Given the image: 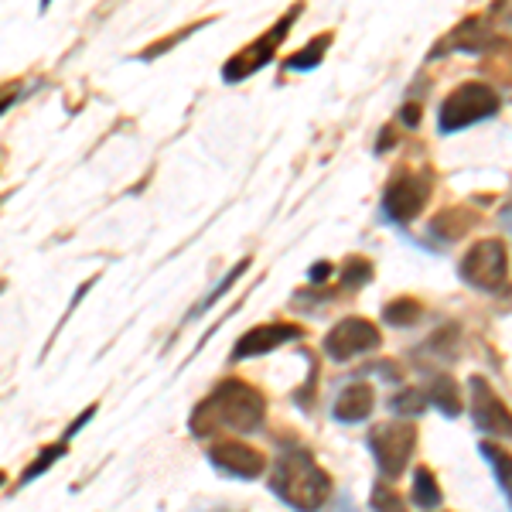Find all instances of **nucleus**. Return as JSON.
<instances>
[{
	"label": "nucleus",
	"instance_id": "nucleus-9",
	"mask_svg": "<svg viewBox=\"0 0 512 512\" xmlns=\"http://www.w3.org/2000/svg\"><path fill=\"white\" fill-rule=\"evenodd\" d=\"M472 414L485 434L512 437V410L495 396V390L485 379H472Z\"/></svg>",
	"mask_w": 512,
	"mask_h": 512
},
{
	"label": "nucleus",
	"instance_id": "nucleus-14",
	"mask_svg": "<svg viewBox=\"0 0 512 512\" xmlns=\"http://www.w3.org/2000/svg\"><path fill=\"white\" fill-rule=\"evenodd\" d=\"M472 226H475V212H468V209H448L431 222V229L441 239H461Z\"/></svg>",
	"mask_w": 512,
	"mask_h": 512
},
{
	"label": "nucleus",
	"instance_id": "nucleus-27",
	"mask_svg": "<svg viewBox=\"0 0 512 512\" xmlns=\"http://www.w3.org/2000/svg\"><path fill=\"white\" fill-rule=\"evenodd\" d=\"M0 485H4V472H0Z\"/></svg>",
	"mask_w": 512,
	"mask_h": 512
},
{
	"label": "nucleus",
	"instance_id": "nucleus-10",
	"mask_svg": "<svg viewBox=\"0 0 512 512\" xmlns=\"http://www.w3.org/2000/svg\"><path fill=\"white\" fill-rule=\"evenodd\" d=\"M209 461L226 475L236 478H260L263 468H267V458L260 451L250 448L243 441H219L209 448Z\"/></svg>",
	"mask_w": 512,
	"mask_h": 512
},
{
	"label": "nucleus",
	"instance_id": "nucleus-1",
	"mask_svg": "<svg viewBox=\"0 0 512 512\" xmlns=\"http://www.w3.org/2000/svg\"><path fill=\"white\" fill-rule=\"evenodd\" d=\"M270 485L297 512H318L328 502V492H332V478L321 472L308 451L280 454L274 475H270Z\"/></svg>",
	"mask_w": 512,
	"mask_h": 512
},
{
	"label": "nucleus",
	"instance_id": "nucleus-22",
	"mask_svg": "<svg viewBox=\"0 0 512 512\" xmlns=\"http://www.w3.org/2000/svg\"><path fill=\"white\" fill-rule=\"evenodd\" d=\"M246 267H250V260H243V263H239V267H233V270H229V277H222V284L216 287V291H212L209 297H205V301H202V304H198V311H195V315H202V311H205V308H212V304H216V301H219V297H222V294H226V291H229V287H233V280H236L239 274H243V270H246Z\"/></svg>",
	"mask_w": 512,
	"mask_h": 512
},
{
	"label": "nucleus",
	"instance_id": "nucleus-3",
	"mask_svg": "<svg viewBox=\"0 0 512 512\" xmlns=\"http://www.w3.org/2000/svg\"><path fill=\"white\" fill-rule=\"evenodd\" d=\"M499 110V96H495L492 86L485 82H465L441 103V130L451 134V130H465L478 120H489Z\"/></svg>",
	"mask_w": 512,
	"mask_h": 512
},
{
	"label": "nucleus",
	"instance_id": "nucleus-7",
	"mask_svg": "<svg viewBox=\"0 0 512 512\" xmlns=\"http://www.w3.org/2000/svg\"><path fill=\"white\" fill-rule=\"evenodd\" d=\"M373 349H379V332H376L373 321H366V318L338 321L325 338V352L332 355L335 362H349L355 355L373 352Z\"/></svg>",
	"mask_w": 512,
	"mask_h": 512
},
{
	"label": "nucleus",
	"instance_id": "nucleus-24",
	"mask_svg": "<svg viewBox=\"0 0 512 512\" xmlns=\"http://www.w3.org/2000/svg\"><path fill=\"white\" fill-rule=\"evenodd\" d=\"M328 274H332V263H315V267H311V280H315V284L328 280Z\"/></svg>",
	"mask_w": 512,
	"mask_h": 512
},
{
	"label": "nucleus",
	"instance_id": "nucleus-13",
	"mask_svg": "<svg viewBox=\"0 0 512 512\" xmlns=\"http://www.w3.org/2000/svg\"><path fill=\"white\" fill-rule=\"evenodd\" d=\"M427 400L431 407L441 410L444 417H458L461 414V393H458V383L451 376H437L431 386H427Z\"/></svg>",
	"mask_w": 512,
	"mask_h": 512
},
{
	"label": "nucleus",
	"instance_id": "nucleus-12",
	"mask_svg": "<svg viewBox=\"0 0 512 512\" xmlns=\"http://www.w3.org/2000/svg\"><path fill=\"white\" fill-rule=\"evenodd\" d=\"M373 403H376L373 386L352 383V386H345V390L338 393V400H335V417H338V420H345V424H359V420H366L369 414H373Z\"/></svg>",
	"mask_w": 512,
	"mask_h": 512
},
{
	"label": "nucleus",
	"instance_id": "nucleus-2",
	"mask_svg": "<svg viewBox=\"0 0 512 512\" xmlns=\"http://www.w3.org/2000/svg\"><path fill=\"white\" fill-rule=\"evenodd\" d=\"M263 417H267V400L253 386L239 383V379H226L195 410L192 427L198 431V427H205V420H212V427H233V431L250 434L263 424Z\"/></svg>",
	"mask_w": 512,
	"mask_h": 512
},
{
	"label": "nucleus",
	"instance_id": "nucleus-6",
	"mask_svg": "<svg viewBox=\"0 0 512 512\" xmlns=\"http://www.w3.org/2000/svg\"><path fill=\"white\" fill-rule=\"evenodd\" d=\"M427 195H431V175H414V171H407V175H400L386 188L383 209H386V216L396 222H410L424 212Z\"/></svg>",
	"mask_w": 512,
	"mask_h": 512
},
{
	"label": "nucleus",
	"instance_id": "nucleus-21",
	"mask_svg": "<svg viewBox=\"0 0 512 512\" xmlns=\"http://www.w3.org/2000/svg\"><path fill=\"white\" fill-rule=\"evenodd\" d=\"M369 277H373V263H369V260H362V256H352V260H345V270H342L345 284L359 287V284H366Z\"/></svg>",
	"mask_w": 512,
	"mask_h": 512
},
{
	"label": "nucleus",
	"instance_id": "nucleus-16",
	"mask_svg": "<svg viewBox=\"0 0 512 512\" xmlns=\"http://www.w3.org/2000/svg\"><path fill=\"white\" fill-rule=\"evenodd\" d=\"M482 454L495 465V478H499L502 489H506L509 499H512V454L502 451V448H495V444H482Z\"/></svg>",
	"mask_w": 512,
	"mask_h": 512
},
{
	"label": "nucleus",
	"instance_id": "nucleus-19",
	"mask_svg": "<svg viewBox=\"0 0 512 512\" xmlns=\"http://www.w3.org/2000/svg\"><path fill=\"white\" fill-rule=\"evenodd\" d=\"M373 512H407V506H403V499L396 495L390 485H373Z\"/></svg>",
	"mask_w": 512,
	"mask_h": 512
},
{
	"label": "nucleus",
	"instance_id": "nucleus-20",
	"mask_svg": "<svg viewBox=\"0 0 512 512\" xmlns=\"http://www.w3.org/2000/svg\"><path fill=\"white\" fill-rule=\"evenodd\" d=\"M62 454H65V444H55V448H52V451H41V458L35 461V465H31V468H28V472H24V475H21V485H28V482H35V478H38V475H45V472H48V468H52V465H55V461H59V458H62Z\"/></svg>",
	"mask_w": 512,
	"mask_h": 512
},
{
	"label": "nucleus",
	"instance_id": "nucleus-8",
	"mask_svg": "<svg viewBox=\"0 0 512 512\" xmlns=\"http://www.w3.org/2000/svg\"><path fill=\"white\" fill-rule=\"evenodd\" d=\"M294 18H297V7L294 11H287L284 18H280V24L270 35H263V38H256L250 48H243V52H236L233 55V62L222 69V76H226L229 82H236V79H246V76H253L256 69H263L270 59H274V52H277V45L284 41V35H287V28L294 24Z\"/></svg>",
	"mask_w": 512,
	"mask_h": 512
},
{
	"label": "nucleus",
	"instance_id": "nucleus-17",
	"mask_svg": "<svg viewBox=\"0 0 512 512\" xmlns=\"http://www.w3.org/2000/svg\"><path fill=\"white\" fill-rule=\"evenodd\" d=\"M332 45V35H321V38H315L311 45H304L301 52H294L291 55V69H315V65L321 62V55H325V48Z\"/></svg>",
	"mask_w": 512,
	"mask_h": 512
},
{
	"label": "nucleus",
	"instance_id": "nucleus-15",
	"mask_svg": "<svg viewBox=\"0 0 512 512\" xmlns=\"http://www.w3.org/2000/svg\"><path fill=\"white\" fill-rule=\"evenodd\" d=\"M414 502L420 509L441 506V485H437V478L431 475V468H420L414 475Z\"/></svg>",
	"mask_w": 512,
	"mask_h": 512
},
{
	"label": "nucleus",
	"instance_id": "nucleus-25",
	"mask_svg": "<svg viewBox=\"0 0 512 512\" xmlns=\"http://www.w3.org/2000/svg\"><path fill=\"white\" fill-rule=\"evenodd\" d=\"M400 117L407 120V127H417V123H420V110H417L414 103H410V106H403V113H400Z\"/></svg>",
	"mask_w": 512,
	"mask_h": 512
},
{
	"label": "nucleus",
	"instance_id": "nucleus-11",
	"mask_svg": "<svg viewBox=\"0 0 512 512\" xmlns=\"http://www.w3.org/2000/svg\"><path fill=\"white\" fill-rule=\"evenodd\" d=\"M301 338V328L297 325H260L250 328L239 342L233 345V359H250V355H263V352H274L284 342H294Z\"/></svg>",
	"mask_w": 512,
	"mask_h": 512
},
{
	"label": "nucleus",
	"instance_id": "nucleus-5",
	"mask_svg": "<svg viewBox=\"0 0 512 512\" xmlns=\"http://www.w3.org/2000/svg\"><path fill=\"white\" fill-rule=\"evenodd\" d=\"M506 274H509V253L499 239L475 243L465 253V260H461V277L472 287H478V291H499L506 284Z\"/></svg>",
	"mask_w": 512,
	"mask_h": 512
},
{
	"label": "nucleus",
	"instance_id": "nucleus-23",
	"mask_svg": "<svg viewBox=\"0 0 512 512\" xmlns=\"http://www.w3.org/2000/svg\"><path fill=\"white\" fill-rule=\"evenodd\" d=\"M424 403H427L424 393H420V390H407V393H400L393 400V410H396V414H420V410H424Z\"/></svg>",
	"mask_w": 512,
	"mask_h": 512
},
{
	"label": "nucleus",
	"instance_id": "nucleus-26",
	"mask_svg": "<svg viewBox=\"0 0 512 512\" xmlns=\"http://www.w3.org/2000/svg\"><path fill=\"white\" fill-rule=\"evenodd\" d=\"M502 219H506V226L512 229V209H506V216H502Z\"/></svg>",
	"mask_w": 512,
	"mask_h": 512
},
{
	"label": "nucleus",
	"instance_id": "nucleus-18",
	"mask_svg": "<svg viewBox=\"0 0 512 512\" xmlns=\"http://www.w3.org/2000/svg\"><path fill=\"white\" fill-rule=\"evenodd\" d=\"M383 318L390 321V325H414V321L420 318V304L410 301V297H403V301L386 304Z\"/></svg>",
	"mask_w": 512,
	"mask_h": 512
},
{
	"label": "nucleus",
	"instance_id": "nucleus-4",
	"mask_svg": "<svg viewBox=\"0 0 512 512\" xmlns=\"http://www.w3.org/2000/svg\"><path fill=\"white\" fill-rule=\"evenodd\" d=\"M414 441H417V427L407 424V420H386V424L373 427L369 434V448H373L379 472L386 478L403 475V465L414 454Z\"/></svg>",
	"mask_w": 512,
	"mask_h": 512
}]
</instances>
